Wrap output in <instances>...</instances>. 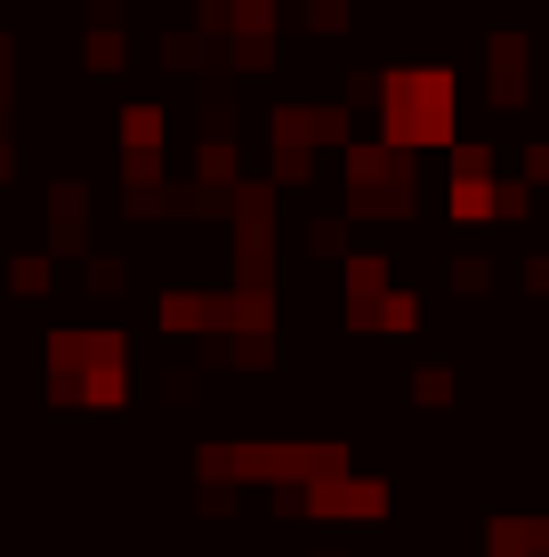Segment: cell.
<instances>
[{"instance_id": "obj_1", "label": "cell", "mask_w": 549, "mask_h": 557, "mask_svg": "<svg viewBox=\"0 0 549 557\" xmlns=\"http://www.w3.org/2000/svg\"><path fill=\"white\" fill-rule=\"evenodd\" d=\"M461 122V82L445 65H388L380 73V146L421 153V146H452Z\"/></svg>"}, {"instance_id": "obj_2", "label": "cell", "mask_w": 549, "mask_h": 557, "mask_svg": "<svg viewBox=\"0 0 549 557\" xmlns=\"http://www.w3.org/2000/svg\"><path fill=\"white\" fill-rule=\"evenodd\" d=\"M388 509V485L380 476H324V485H308V517H380Z\"/></svg>"}, {"instance_id": "obj_3", "label": "cell", "mask_w": 549, "mask_h": 557, "mask_svg": "<svg viewBox=\"0 0 549 557\" xmlns=\"http://www.w3.org/2000/svg\"><path fill=\"white\" fill-rule=\"evenodd\" d=\"M452 219H501V186L494 178H452Z\"/></svg>"}, {"instance_id": "obj_4", "label": "cell", "mask_w": 549, "mask_h": 557, "mask_svg": "<svg viewBox=\"0 0 549 557\" xmlns=\"http://www.w3.org/2000/svg\"><path fill=\"white\" fill-rule=\"evenodd\" d=\"M122 153H162V106H129L122 113Z\"/></svg>"}, {"instance_id": "obj_5", "label": "cell", "mask_w": 549, "mask_h": 557, "mask_svg": "<svg viewBox=\"0 0 549 557\" xmlns=\"http://www.w3.org/2000/svg\"><path fill=\"white\" fill-rule=\"evenodd\" d=\"M355 25V0H308V33H348Z\"/></svg>"}, {"instance_id": "obj_6", "label": "cell", "mask_w": 549, "mask_h": 557, "mask_svg": "<svg viewBox=\"0 0 549 557\" xmlns=\"http://www.w3.org/2000/svg\"><path fill=\"white\" fill-rule=\"evenodd\" d=\"M9 283L25 299H49V259H9Z\"/></svg>"}, {"instance_id": "obj_7", "label": "cell", "mask_w": 549, "mask_h": 557, "mask_svg": "<svg viewBox=\"0 0 549 557\" xmlns=\"http://www.w3.org/2000/svg\"><path fill=\"white\" fill-rule=\"evenodd\" d=\"M452 292L485 299V292H494V267H485V259H452Z\"/></svg>"}, {"instance_id": "obj_8", "label": "cell", "mask_w": 549, "mask_h": 557, "mask_svg": "<svg viewBox=\"0 0 549 557\" xmlns=\"http://www.w3.org/2000/svg\"><path fill=\"white\" fill-rule=\"evenodd\" d=\"M380 323H388V332H412V323H421V299H412V292H388Z\"/></svg>"}, {"instance_id": "obj_9", "label": "cell", "mask_w": 549, "mask_h": 557, "mask_svg": "<svg viewBox=\"0 0 549 557\" xmlns=\"http://www.w3.org/2000/svg\"><path fill=\"white\" fill-rule=\"evenodd\" d=\"M412 396H421V405H445V396H452V372H437V363H428V372H412Z\"/></svg>"}, {"instance_id": "obj_10", "label": "cell", "mask_w": 549, "mask_h": 557, "mask_svg": "<svg viewBox=\"0 0 549 557\" xmlns=\"http://www.w3.org/2000/svg\"><path fill=\"white\" fill-rule=\"evenodd\" d=\"M525 178H534V186H549V138H534V146H525Z\"/></svg>"}, {"instance_id": "obj_11", "label": "cell", "mask_w": 549, "mask_h": 557, "mask_svg": "<svg viewBox=\"0 0 549 557\" xmlns=\"http://www.w3.org/2000/svg\"><path fill=\"white\" fill-rule=\"evenodd\" d=\"M525 292H541V299H549V259H525Z\"/></svg>"}, {"instance_id": "obj_12", "label": "cell", "mask_w": 549, "mask_h": 557, "mask_svg": "<svg viewBox=\"0 0 549 557\" xmlns=\"http://www.w3.org/2000/svg\"><path fill=\"white\" fill-rule=\"evenodd\" d=\"M9 170H16V153H9V146H0V178H9Z\"/></svg>"}]
</instances>
